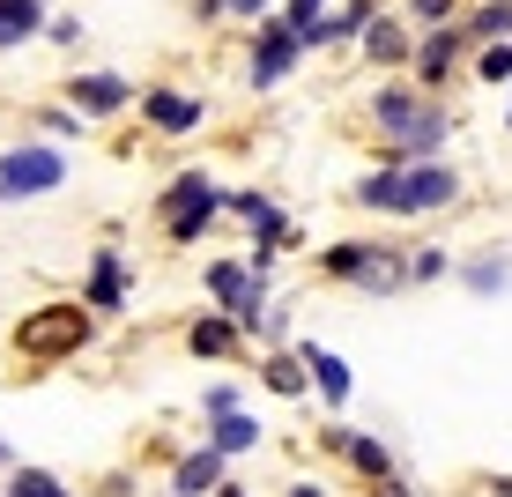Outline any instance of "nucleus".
Wrapping results in <instances>:
<instances>
[{"mask_svg": "<svg viewBox=\"0 0 512 497\" xmlns=\"http://www.w3.org/2000/svg\"><path fill=\"white\" fill-rule=\"evenodd\" d=\"M364 127H372V164H416V156H446L453 134H461V112H453L438 90H416L409 75H379L364 90Z\"/></svg>", "mask_w": 512, "mask_h": 497, "instance_id": "obj_1", "label": "nucleus"}, {"mask_svg": "<svg viewBox=\"0 0 512 497\" xmlns=\"http://www.w3.org/2000/svg\"><path fill=\"white\" fill-rule=\"evenodd\" d=\"M104 342V319L82 305V297H45L8 327V357L23 364V379H45L60 364H82Z\"/></svg>", "mask_w": 512, "mask_h": 497, "instance_id": "obj_2", "label": "nucleus"}, {"mask_svg": "<svg viewBox=\"0 0 512 497\" xmlns=\"http://www.w3.org/2000/svg\"><path fill=\"white\" fill-rule=\"evenodd\" d=\"M409 245L401 238H334V245H320L312 253V275L320 282H334V290H357V297H401L409 290Z\"/></svg>", "mask_w": 512, "mask_h": 497, "instance_id": "obj_3", "label": "nucleus"}, {"mask_svg": "<svg viewBox=\"0 0 512 497\" xmlns=\"http://www.w3.org/2000/svg\"><path fill=\"white\" fill-rule=\"evenodd\" d=\"M149 223H156V238H164L171 253H193V245H208V230L223 223V179H216L208 164L171 171L164 193L149 201Z\"/></svg>", "mask_w": 512, "mask_h": 497, "instance_id": "obj_4", "label": "nucleus"}, {"mask_svg": "<svg viewBox=\"0 0 512 497\" xmlns=\"http://www.w3.org/2000/svg\"><path fill=\"white\" fill-rule=\"evenodd\" d=\"M67 179H75V156H67V141H45V134L0 141V208L52 201Z\"/></svg>", "mask_w": 512, "mask_h": 497, "instance_id": "obj_5", "label": "nucleus"}, {"mask_svg": "<svg viewBox=\"0 0 512 497\" xmlns=\"http://www.w3.org/2000/svg\"><path fill=\"white\" fill-rule=\"evenodd\" d=\"M305 60H312L305 38H297V30L268 8L260 23H245V60H238V82H245L253 97H275V90H282V82H290Z\"/></svg>", "mask_w": 512, "mask_h": 497, "instance_id": "obj_6", "label": "nucleus"}, {"mask_svg": "<svg viewBox=\"0 0 512 497\" xmlns=\"http://www.w3.org/2000/svg\"><path fill=\"white\" fill-rule=\"evenodd\" d=\"M134 290H141V268H134V253L119 238H97L90 245V260H82V282H75V297L90 305L104 327H119V319L134 312Z\"/></svg>", "mask_w": 512, "mask_h": 497, "instance_id": "obj_7", "label": "nucleus"}, {"mask_svg": "<svg viewBox=\"0 0 512 497\" xmlns=\"http://www.w3.org/2000/svg\"><path fill=\"white\" fill-rule=\"evenodd\" d=\"M127 119H141V134H149V141H193V134H208L216 104H208V90H179V82H141Z\"/></svg>", "mask_w": 512, "mask_h": 497, "instance_id": "obj_8", "label": "nucleus"}, {"mask_svg": "<svg viewBox=\"0 0 512 497\" xmlns=\"http://www.w3.org/2000/svg\"><path fill=\"white\" fill-rule=\"evenodd\" d=\"M461 201H468V171L453 164V156H416V164H401V208H394V223L453 216Z\"/></svg>", "mask_w": 512, "mask_h": 497, "instance_id": "obj_9", "label": "nucleus"}, {"mask_svg": "<svg viewBox=\"0 0 512 497\" xmlns=\"http://www.w3.org/2000/svg\"><path fill=\"white\" fill-rule=\"evenodd\" d=\"M401 75H409L416 90H438V97H446L453 82H468V30H461V23L416 30V45H409V67H401Z\"/></svg>", "mask_w": 512, "mask_h": 497, "instance_id": "obj_10", "label": "nucleus"}, {"mask_svg": "<svg viewBox=\"0 0 512 497\" xmlns=\"http://www.w3.org/2000/svg\"><path fill=\"white\" fill-rule=\"evenodd\" d=\"M134 90H141V82L127 75V67H75V75H60V97L75 104L90 127L127 119V112H134Z\"/></svg>", "mask_w": 512, "mask_h": 497, "instance_id": "obj_11", "label": "nucleus"}, {"mask_svg": "<svg viewBox=\"0 0 512 497\" xmlns=\"http://www.w3.org/2000/svg\"><path fill=\"white\" fill-rule=\"evenodd\" d=\"M164 490H179V497H245V483H238V460H223L201 431H193V446L171 453Z\"/></svg>", "mask_w": 512, "mask_h": 497, "instance_id": "obj_12", "label": "nucleus"}, {"mask_svg": "<svg viewBox=\"0 0 512 497\" xmlns=\"http://www.w3.org/2000/svg\"><path fill=\"white\" fill-rule=\"evenodd\" d=\"M334 468H342V475H357V483H379L386 497H409V490H416L409 475H401L394 446H386L379 431H357V423H349V438H342V453H334Z\"/></svg>", "mask_w": 512, "mask_h": 497, "instance_id": "obj_13", "label": "nucleus"}, {"mask_svg": "<svg viewBox=\"0 0 512 497\" xmlns=\"http://www.w3.org/2000/svg\"><path fill=\"white\" fill-rule=\"evenodd\" d=\"M179 349L193 364H245L253 357V342L238 334V319L223 312V305H208V312H193L186 327H179Z\"/></svg>", "mask_w": 512, "mask_h": 497, "instance_id": "obj_14", "label": "nucleus"}, {"mask_svg": "<svg viewBox=\"0 0 512 497\" xmlns=\"http://www.w3.org/2000/svg\"><path fill=\"white\" fill-rule=\"evenodd\" d=\"M409 45H416V23L401 8H379L372 23H364V38H357V60H364V75H401V67H409Z\"/></svg>", "mask_w": 512, "mask_h": 497, "instance_id": "obj_15", "label": "nucleus"}, {"mask_svg": "<svg viewBox=\"0 0 512 497\" xmlns=\"http://www.w3.org/2000/svg\"><path fill=\"white\" fill-rule=\"evenodd\" d=\"M253 386L268 401H312V371H305V349L297 342H275V349H253Z\"/></svg>", "mask_w": 512, "mask_h": 497, "instance_id": "obj_16", "label": "nucleus"}, {"mask_svg": "<svg viewBox=\"0 0 512 497\" xmlns=\"http://www.w3.org/2000/svg\"><path fill=\"white\" fill-rule=\"evenodd\" d=\"M297 349H305V371H312V401L327 408V416H342L349 394H357V379H349V357L327 342H312V334H297Z\"/></svg>", "mask_w": 512, "mask_h": 497, "instance_id": "obj_17", "label": "nucleus"}, {"mask_svg": "<svg viewBox=\"0 0 512 497\" xmlns=\"http://www.w3.org/2000/svg\"><path fill=\"white\" fill-rule=\"evenodd\" d=\"M201 438H208V446H216L223 460H245V453H260L268 423H260V408H253V401H238V408H223V416H201Z\"/></svg>", "mask_w": 512, "mask_h": 497, "instance_id": "obj_18", "label": "nucleus"}, {"mask_svg": "<svg viewBox=\"0 0 512 497\" xmlns=\"http://www.w3.org/2000/svg\"><path fill=\"white\" fill-rule=\"evenodd\" d=\"M453 282H461L468 297H505L512 290V253H505V245H483V253L453 260Z\"/></svg>", "mask_w": 512, "mask_h": 497, "instance_id": "obj_19", "label": "nucleus"}, {"mask_svg": "<svg viewBox=\"0 0 512 497\" xmlns=\"http://www.w3.org/2000/svg\"><path fill=\"white\" fill-rule=\"evenodd\" d=\"M342 201L357 208V216H386V223H394V208H401V171H394V164H372V171H357Z\"/></svg>", "mask_w": 512, "mask_h": 497, "instance_id": "obj_20", "label": "nucleus"}, {"mask_svg": "<svg viewBox=\"0 0 512 497\" xmlns=\"http://www.w3.org/2000/svg\"><path fill=\"white\" fill-rule=\"evenodd\" d=\"M253 282H260V275L245 268V253H216V260L201 268V297H208V305H223V312H231L238 297L253 290Z\"/></svg>", "mask_w": 512, "mask_h": 497, "instance_id": "obj_21", "label": "nucleus"}, {"mask_svg": "<svg viewBox=\"0 0 512 497\" xmlns=\"http://www.w3.org/2000/svg\"><path fill=\"white\" fill-rule=\"evenodd\" d=\"M45 0H0V52H23V45H38V30H45Z\"/></svg>", "mask_w": 512, "mask_h": 497, "instance_id": "obj_22", "label": "nucleus"}, {"mask_svg": "<svg viewBox=\"0 0 512 497\" xmlns=\"http://www.w3.org/2000/svg\"><path fill=\"white\" fill-rule=\"evenodd\" d=\"M0 490H8V497H67L75 483H67L60 468H38V460H23V453H15V468L0 475Z\"/></svg>", "mask_w": 512, "mask_h": 497, "instance_id": "obj_23", "label": "nucleus"}, {"mask_svg": "<svg viewBox=\"0 0 512 497\" xmlns=\"http://www.w3.org/2000/svg\"><path fill=\"white\" fill-rule=\"evenodd\" d=\"M468 82H475V90H505V82H512V38L468 45Z\"/></svg>", "mask_w": 512, "mask_h": 497, "instance_id": "obj_24", "label": "nucleus"}, {"mask_svg": "<svg viewBox=\"0 0 512 497\" xmlns=\"http://www.w3.org/2000/svg\"><path fill=\"white\" fill-rule=\"evenodd\" d=\"M386 8V0H334V15H327V52H357L364 38V23Z\"/></svg>", "mask_w": 512, "mask_h": 497, "instance_id": "obj_25", "label": "nucleus"}, {"mask_svg": "<svg viewBox=\"0 0 512 497\" xmlns=\"http://www.w3.org/2000/svg\"><path fill=\"white\" fill-rule=\"evenodd\" d=\"M275 15L305 38V52H327V15H334V0H275Z\"/></svg>", "mask_w": 512, "mask_h": 497, "instance_id": "obj_26", "label": "nucleus"}, {"mask_svg": "<svg viewBox=\"0 0 512 497\" xmlns=\"http://www.w3.org/2000/svg\"><path fill=\"white\" fill-rule=\"evenodd\" d=\"M23 127H30V134H45V141H67V149H75V141L90 134V119H82L67 97H52V104H38V112L23 119Z\"/></svg>", "mask_w": 512, "mask_h": 497, "instance_id": "obj_27", "label": "nucleus"}, {"mask_svg": "<svg viewBox=\"0 0 512 497\" xmlns=\"http://www.w3.org/2000/svg\"><path fill=\"white\" fill-rule=\"evenodd\" d=\"M461 30H468V45L512 38V0H468V8H461Z\"/></svg>", "mask_w": 512, "mask_h": 497, "instance_id": "obj_28", "label": "nucleus"}, {"mask_svg": "<svg viewBox=\"0 0 512 497\" xmlns=\"http://www.w3.org/2000/svg\"><path fill=\"white\" fill-rule=\"evenodd\" d=\"M409 290H438V282H453V260L461 253H446V245H409Z\"/></svg>", "mask_w": 512, "mask_h": 497, "instance_id": "obj_29", "label": "nucleus"}, {"mask_svg": "<svg viewBox=\"0 0 512 497\" xmlns=\"http://www.w3.org/2000/svg\"><path fill=\"white\" fill-rule=\"evenodd\" d=\"M275 342H297V312L282 305V297H275V305L253 319V349H275Z\"/></svg>", "mask_w": 512, "mask_h": 497, "instance_id": "obj_30", "label": "nucleus"}, {"mask_svg": "<svg viewBox=\"0 0 512 497\" xmlns=\"http://www.w3.org/2000/svg\"><path fill=\"white\" fill-rule=\"evenodd\" d=\"M38 38H45L52 52H82V45H90V23H82V15H60V8H52Z\"/></svg>", "mask_w": 512, "mask_h": 497, "instance_id": "obj_31", "label": "nucleus"}, {"mask_svg": "<svg viewBox=\"0 0 512 497\" xmlns=\"http://www.w3.org/2000/svg\"><path fill=\"white\" fill-rule=\"evenodd\" d=\"M238 401H253V394H245V379H231V371H223V379L201 386V408H193V416H223V408H238Z\"/></svg>", "mask_w": 512, "mask_h": 497, "instance_id": "obj_32", "label": "nucleus"}, {"mask_svg": "<svg viewBox=\"0 0 512 497\" xmlns=\"http://www.w3.org/2000/svg\"><path fill=\"white\" fill-rule=\"evenodd\" d=\"M468 0H401V15H409L416 30H438V23H461Z\"/></svg>", "mask_w": 512, "mask_h": 497, "instance_id": "obj_33", "label": "nucleus"}, {"mask_svg": "<svg viewBox=\"0 0 512 497\" xmlns=\"http://www.w3.org/2000/svg\"><path fill=\"white\" fill-rule=\"evenodd\" d=\"M179 15L193 30H223V0H179Z\"/></svg>", "mask_w": 512, "mask_h": 497, "instance_id": "obj_34", "label": "nucleus"}, {"mask_svg": "<svg viewBox=\"0 0 512 497\" xmlns=\"http://www.w3.org/2000/svg\"><path fill=\"white\" fill-rule=\"evenodd\" d=\"M268 8H275V0H223V23H231V30H245V23H260Z\"/></svg>", "mask_w": 512, "mask_h": 497, "instance_id": "obj_35", "label": "nucleus"}, {"mask_svg": "<svg viewBox=\"0 0 512 497\" xmlns=\"http://www.w3.org/2000/svg\"><path fill=\"white\" fill-rule=\"evenodd\" d=\"M15 468V438H0V475H8Z\"/></svg>", "mask_w": 512, "mask_h": 497, "instance_id": "obj_36", "label": "nucleus"}, {"mask_svg": "<svg viewBox=\"0 0 512 497\" xmlns=\"http://www.w3.org/2000/svg\"><path fill=\"white\" fill-rule=\"evenodd\" d=\"M45 8H60V0H45Z\"/></svg>", "mask_w": 512, "mask_h": 497, "instance_id": "obj_37", "label": "nucleus"}]
</instances>
